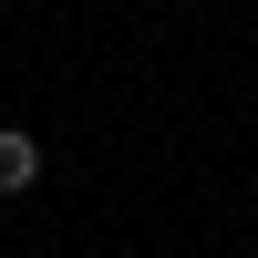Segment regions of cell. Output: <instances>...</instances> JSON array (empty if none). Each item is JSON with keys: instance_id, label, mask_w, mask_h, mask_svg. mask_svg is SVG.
<instances>
[{"instance_id": "obj_1", "label": "cell", "mask_w": 258, "mask_h": 258, "mask_svg": "<svg viewBox=\"0 0 258 258\" xmlns=\"http://www.w3.org/2000/svg\"><path fill=\"white\" fill-rule=\"evenodd\" d=\"M31 186H41V135L0 124V197H31Z\"/></svg>"}]
</instances>
